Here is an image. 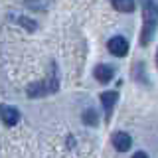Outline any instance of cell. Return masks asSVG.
I'll return each mask as SVG.
<instances>
[{"label":"cell","mask_w":158,"mask_h":158,"mask_svg":"<svg viewBox=\"0 0 158 158\" xmlns=\"http://www.w3.org/2000/svg\"><path fill=\"white\" fill-rule=\"evenodd\" d=\"M142 12H144V26H142L140 44L146 46V44H150L152 36H154L156 22H158V8L154 6L152 0H142Z\"/></svg>","instance_id":"obj_1"},{"label":"cell","mask_w":158,"mask_h":158,"mask_svg":"<svg viewBox=\"0 0 158 158\" xmlns=\"http://www.w3.org/2000/svg\"><path fill=\"white\" fill-rule=\"evenodd\" d=\"M107 48H109V52H111L113 56L123 57V56H127V52H128V42L125 38H121V36H115V38L109 40Z\"/></svg>","instance_id":"obj_2"},{"label":"cell","mask_w":158,"mask_h":158,"mask_svg":"<svg viewBox=\"0 0 158 158\" xmlns=\"http://www.w3.org/2000/svg\"><path fill=\"white\" fill-rule=\"evenodd\" d=\"M0 121L8 127H14L20 121V111L10 105H0Z\"/></svg>","instance_id":"obj_3"},{"label":"cell","mask_w":158,"mask_h":158,"mask_svg":"<svg viewBox=\"0 0 158 158\" xmlns=\"http://www.w3.org/2000/svg\"><path fill=\"white\" fill-rule=\"evenodd\" d=\"M93 75L99 83H109L115 75V67L113 65H107V63H101V65L95 67V71H93Z\"/></svg>","instance_id":"obj_4"},{"label":"cell","mask_w":158,"mask_h":158,"mask_svg":"<svg viewBox=\"0 0 158 158\" xmlns=\"http://www.w3.org/2000/svg\"><path fill=\"white\" fill-rule=\"evenodd\" d=\"M113 146H115L118 152H127L128 148L132 146V138L128 136L127 132H115V135H113Z\"/></svg>","instance_id":"obj_5"},{"label":"cell","mask_w":158,"mask_h":158,"mask_svg":"<svg viewBox=\"0 0 158 158\" xmlns=\"http://www.w3.org/2000/svg\"><path fill=\"white\" fill-rule=\"evenodd\" d=\"M101 103H103V107H105V115H107V121H109V118H111V111L117 103V93L115 91H105L101 95Z\"/></svg>","instance_id":"obj_6"},{"label":"cell","mask_w":158,"mask_h":158,"mask_svg":"<svg viewBox=\"0 0 158 158\" xmlns=\"http://www.w3.org/2000/svg\"><path fill=\"white\" fill-rule=\"evenodd\" d=\"M113 8L118 12H132L135 10V0H111Z\"/></svg>","instance_id":"obj_7"},{"label":"cell","mask_w":158,"mask_h":158,"mask_svg":"<svg viewBox=\"0 0 158 158\" xmlns=\"http://www.w3.org/2000/svg\"><path fill=\"white\" fill-rule=\"evenodd\" d=\"M83 123H85V125H89V127H95V125H97V113L93 111V109L85 111V113H83Z\"/></svg>","instance_id":"obj_8"},{"label":"cell","mask_w":158,"mask_h":158,"mask_svg":"<svg viewBox=\"0 0 158 158\" xmlns=\"http://www.w3.org/2000/svg\"><path fill=\"white\" fill-rule=\"evenodd\" d=\"M132 158H148V154H146V152H136Z\"/></svg>","instance_id":"obj_9"},{"label":"cell","mask_w":158,"mask_h":158,"mask_svg":"<svg viewBox=\"0 0 158 158\" xmlns=\"http://www.w3.org/2000/svg\"><path fill=\"white\" fill-rule=\"evenodd\" d=\"M156 63H158V52H156Z\"/></svg>","instance_id":"obj_10"}]
</instances>
